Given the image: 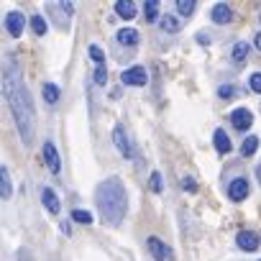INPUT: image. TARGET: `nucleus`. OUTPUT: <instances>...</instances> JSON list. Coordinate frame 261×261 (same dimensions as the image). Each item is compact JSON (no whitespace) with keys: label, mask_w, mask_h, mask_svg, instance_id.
<instances>
[{"label":"nucleus","mask_w":261,"mask_h":261,"mask_svg":"<svg viewBox=\"0 0 261 261\" xmlns=\"http://www.w3.org/2000/svg\"><path fill=\"white\" fill-rule=\"evenodd\" d=\"M3 92L8 97V105H11V113H13V120H16V128H18L23 144L31 146V141H34V115H36L34 102H31V95H29L23 80L11 67L6 69V77H3Z\"/></svg>","instance_id":"1"},{"label":"nucleus","mask_w":261,"mask_h":261,"mask_svg":"<svg viewBox=\"0 0 261 261\" xmlns=\"http://www.w3.org/2000/svg\"><path fill=\"white\" fill-rule=\"evenodd\" d=\"M95 202H97V213L105 223L120 225V220L125 218V210H128V195H125L123 182L118 177L100 182L95 190Z\"/></svg>","instance_id":"2"},{"label":"nucleus","mask_w":261,"mask_h":261,"mask_svg":"<svg viewBox=\"0 0 261 261\" xmlns=\"http://www.w3.org/2000/svg\"><path fill=\"white\" fill-rule=\"evenodd\" d=\"M146 246H149V253H151L156 261H174V251H172L162 238L151 236V238H146Z\"/></svg>","instance_id":"3"},{"label":"nucleus","mask_w":261,"mask_h":261,"mask_svg":"<svg viewBox=\"0 0 261 261\" xmlns=\"http://www.w3.org/2000/svg\"><path fill=\"white\" fill-rule=\"evenodd\" d=\"M120 82L128 85V87H144L149 82V74L144 67H128L123 74H120Z\"/></svg>","instance_id":"4"},{"label":"nucleus","mask_w":261,"mask_h":261,"mask_svg":"<svg viewBox=\"0 0 261 261\" xmlns=\"http://www.w3.org/2000/svg\"><path fill=\"white\" fill-rule=\"evenodd\" d=\"M113 144L118 146L123 159H134V144H130V139L125 136V130L120 125H115V130H113Z\"/></svg>","instance_id":"5"},{"label":"nucleus","mask_w":261,"mask_h":261,"mask_svg":"<svg viewBox=\"0 0 261 261\" xmlns=\"http://www.w3.org/2000/svg\"><path fill=\"white\" fill-rule=\"evenodd\" d=\"M23 29H26V16H23L21 11H11V13L6 16V31L18 39V36L23 34Z\"/></svg>","instance_id":"6"},{"label":"nucleus","mask_w":261,"mask_h":261,"mask_svg":"<svg viewBox=\"0 0 261 261\" xmlns=\"http://www.w3.org/2000/svg\"><path fill=\"white\" fill-rule=\"evenodd\" d=\"M44 162H46V167H49L51 174H59L62 172V159H59V151H57V146L51 141L44 144Z\"/></svg>","instance_id":"7"},{"label":"nucleus","mask_w":261,"mask_h":261,"mask_svg":"<svg viewBox=\"0 0 261 261\" xmlns=\"http://www.w3.org/2000/svg\"><path fill=\"white\" fill-rule=\"evenodd\" d=\"M236 243H238L241 251H256V248L261 246V238H258V233H253V230H241V233L236 236Z\"/></svg>","instance_id":"8"},{"label":"nucleus","mask_w":261,"mask_h":261,"mask_svg":"<svg viewBox=\"0 0 261 261\" xmlns=\"http://www.w3.org/2000/svg\"><path fill=\"white\" fill-rule=\"evenodd\" d=\"M230 123H233L238 130H248V128H251V123H253V115H251V110L238 108V110H233V113H230Z\"/></svg>","instance_id":"9"},{"label":"nucleus","mask_w":261,"mask_h":261,"mask_svg":"<svg viewBox=\"0 0 261 261\" xmlns=\"http://www.w3.org/2000/svg\"><path fill=\"white\" fill-rule=\"evenodd\" d=\"M228 197H230V200H236V202L246 200V197H248V179H243V177L233 179V182H230V187H228Z\"/></svg>","instance_id":"10"},{"label":"nucleus","mask_w":261,"mask_h":261,"mask_svg":"<svg viewBox=\"0 0 261 261\" xmlns=\"http://www.w3.org/2000/svg\"><path fill=\"white\" fill-rule=\"evenodd\" d=\"M210 18L215 21V23H230L233 21V11L225 6V3H218V6H213V11H210Z\"/></svg>","instance_id":"11"},{"label":"nucleus","mask_w":261,"mask_h":261,"mask_svg":"<svg viewBox=\"0 0 261 261\" xmlns=\"http://www.w3.org/2000/svg\"><path fill=\"white\" fill-rule=\"evenodd\" d=\"M136 3L134 0H118L115 3V13L120 16V18H125V21H130V18H136Z\"/></svg>","instance_id":"12"},{"label":"nucleus","mask_w":261,"mask_h":261,"mask_svg":"<svg viewBox=\"0 0 261 261\" xmlns=\"http://www.w3.org/2000/svg\"><path fill=\"white\" fill-rule=\"evenodd\" d=\"M213 146H215L218 154H228L230 151V139H228V134H225L223 128H218L215 134H213Z\"/></svg>","instance_id":"13"},{"label":"nucleus","mask_w":261,"mask_h":261,"mask_svg":"<svg viewBox=\"0 0 261 261\" xmlns=\"http://www.w3.org/2000/svg\"><path fill=\"white\" fill-rule=\"evenodd\" d=\"M41 200H44V207L51 213V215H57L59 213V200H57V192L51 190V187H44V192H41Z\"/></svg>","instance_id":"14"},{"label":"nucleus","mask_w":261,"mask_h":261,"mask_svg":"<svg viewBox=\"0 0 261 261\" xmlns=\"http://www.w3.org/2000/svg\"><path fill=\"white\" fill-rule=\"evenodd\" d=\"M115 39H118V44H123V46H136V44H139V31H136V29H120V31L115 34Z\"/></svg>","instance_id":"15"},{"label":"nucleus","mask_w":261,"mask_h":261,"mask_svg":"<svg viewBox=\"0 0 261 261\" xmlns=\"http://www.w3.org/2000/svg\"><path fill=\"white\" fill-rule=\"evenodd\" d=\"M0 195H3V200H11V197H13V187H11V172H8V167H0Z\"/></svg>","instance_id":"16"},{"label":"nucleus","mask_w":261,"mask_h":261,"mask_svg":"<svg viewBox=\"0 0 261 261\" xmlns=\"http://www.w3.org/2000/svg\"><path fill=\"white\" fill-rule=\"evenodd\" d=\"M159 26H162V29H164L167 34H177L182 23H179V16H172V13H164V16H162V21H159Z\"/></svg>","instance_id":"17"},{"label":"nucleus","mask_w":261,"mask_h":261,"mask_svg":"<svg viewBox=\"0 0 261 261\" xmlns=\"http://www.w3.org/2000/svg\"><path fill=\"white\" fill-rule=\"evenodd\" d=\"M41 95H44V100L49 102V105H54L57 100H59V95H62V90L54 85V82H46L44 85V90H41Z\"/></svg>","instance_id":"18"},{"label":"nucleus","mask_w":261,"mask_h":261,"mask_svg":"<svg viewBox=\"0 0 261 261\" xmlns=\"http://www.w3.org/2000/svg\"><path fill=\"white\" fill-rule=\"evenodd\" d=\"M246 57H248V44H246V41H236V44H233V62H236V64H243Z\"/></svg>","instance_id":"19"},{"label":"nucleus","mask_w":261,"mask_h":261,"mask_svg":"<svg viewBox=\"0 0 261 261\" xmlns=\"http://www.w3.org/2000/svg\"><path fill=\"white\" fill-rule=\"evenodd\" d=\"M144 16H146L149 23H154V21L159 18V3H156V0H146V3H144ZM159 21H162V18H159Z\"/></svg>","instance_id":"20"},{"label":"nucleus","mask_w":261,"mask_h":261,"mask_svg":"<svg viewBox=\"0 0 261 261\" xmlns=\"http://www.w3.org/2000/svg\"><path fill=\"white\" fill-rule=\"evenodd\" d=\"M195 8H197L195 0H177V13H179V16H192Z\"/></svg>","instance_id":"21"},{"label":"nucleus","mask_w":261,"mask_h":261,"mask_svg":"<svg viewBox=\"0 0 261 261\" xmlns=\"http://www.w3.org/2000/svg\"><path fill=\"white\" fill-rule=\"evenodd\" d=\"M256 149H258V139H256V136H248V139L243 141V146H241V154H243V156H253Z\"/></svg>","instance_id":"22"},{"label":"nucleus","mask_w":261,"mask_h":261,"mask_svg":"<svg viewBox=\"0 0 261 261\" xmlns=\"http://www.w3.org/2000/svg\"><path fill=\"white\" fill-rule=\"evenodd\" d=\"M31 29H34L36 36H44V34H46V21H44V16H34V18H31Z\"/></svg>","instance_id":"23"},{"label":"nucleus","mask_w":261,"mask_h":261,"mask_svg":"<svg viewBox=\"0 0 261 261\" xmlns=\"http://www.w3.org/2000/svg\"><path fill=\"white\" fill-rule=\"evenodd\" d=\"M72 220H74V223L87 225V223H92V215H90L87 210H77V207H74V210H72Z\"/></svg>","instance_id":"24"},{"label":"nucleus","mask_w":261,"mask_h":261,"mask_svg":"<svg viewBox=\"0 0 261 261\" xmlns=\"http://www.w3.org/2000/svg\"><path fill=\"white\" fill-rule=\"evenodd\" d=\"M90 59L95 64H105V54H102V49L97 44H90Z\"/></svg>","instance_id":"25"},{"label":"nucleus","mask_w":261,"mask_h":261,"mask_svg":"<svg viewBox=\"0 0 261 261\" xmlns=\"http://www.w3.org/2000/svg\"><path fill=\"white\" fill-rule=\"evenodd\" d=\"M149 190H151V192H162V190H164V182H162V174H159V172H151Z\"/></svg>","instance_id":"26"},{"label":"nucleus","mask_w":261,"mask_h":261,"mask_svg":"<svg viewBox=\"0 0 261 261\" xmlns=\"http://www.w3.org/2000/svg\"><path fill=\"white\" fill-rule=\"evenodd\" d=\"M92 80H95V85H105V82H108L105 64H97V67H95V74H92Z\"/></svg>","instance_id":"27"},{"label":"nucleus","mask_w":261,"mask_h":261,"mask_svg":"<svg viewBox=\"0 0 261 261\" xmlns=\"http://www.w3.org/2000/svg\"><path fill=\"white\" fill-rule=\"evenodd\" d=\"M233 92H236L233 85H220V87H218V97H220V100H230Z\"/></svg>","instance_id":"28"},{"label":"nucleus","mask_w":261,"mask_h":261,"mask_svg":"<svg viewBox=\"0 0 261 261\" xmlns=\"http://www.w3.org/2000/svg\"><path fill=\"white\" fill-rule=\"evenodd\" d=\"M251 90L261 95V72H256V74H251Z\"/></svg>","instance_id":"29"},{"label":"nucleus","mask_w":261,"mask_h":261,"mask_svg":"<svg viewBox=\"0 0 261 261\" xmlns=\"http://www.w3.org/2000/svg\"><path fill=\"white\" fill-rule=\"evenodd\" d=\"M182 185H185V190H187V192H195V190H197V185H195V179H192V177H185V182H182Z\"/></svg>","instance_id":"30"},{"label":"nucleus","mask_w":261,"mask_h":261,"mask_svg":"<svg viewBox=\"0 0 261 261\" xmlns=\"http://www.w3.org/2000/svg\"><path fill=\"white\" fill-rule=\"evenodd\" d=\"M253 44H256V49H258V51H261V31H258V34H256V39H253Z\"/></svg>","instance_id":"31"},{"label":"nucleus","mask_w":261,"mask_h":261,"mask_svg":"<svg viewBox=\"0 0 261 261\" xmlns=\"http://www.w3.org/2000/svg\"><path fill=\"white\" fill-rule=\"evenodd\" d=\"M258 18H261V16H258Z\"/></svg>","instance_id":"32"}]
</instances>
